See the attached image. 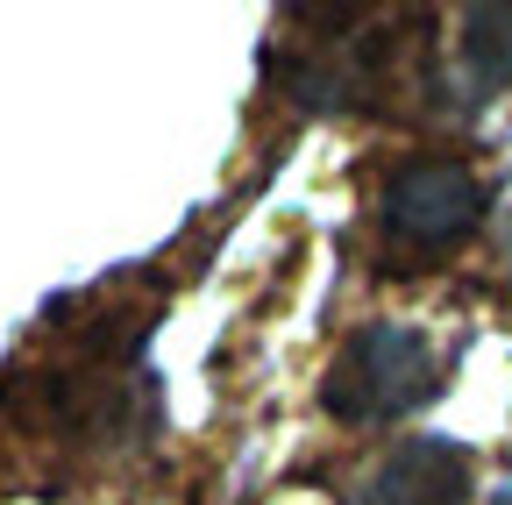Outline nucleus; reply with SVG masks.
Segmentation results:
<instances>
[{
    "mask_svg": "<svg viewBox=\"0 0 512 505\" xmlns=\"http://www.w3.org/2000/svg\"><path fill=\"white\" fill-rule=\"evenodd\" d=\"M434 349L413 328H363L342 342L335 370H328V413L349 427L413 413L420 399H434Z\"/></svg>",
    "mask_w": 512,
    "mask_h": 505,
    "instance_id": "obj_1",
    "label": "nucleus"
},
{
    "mask_svg": "<svg viewBox=\"0 0 512 505\" xmlns=\"http://www.w3.org/2000/svg\"><path fill=\"white\" fill-rule=\"evenodd\" d=\"M484 214V185L470 164H448V157H420L406 171H392L384 185V228L413 249H448L463 242Z\"/></svg>",
    "mask_w": 512,
    "mask_h": 505,
    "instance_id": "obj_2",
    "label": "nucleus"
},
{
    "mask_svg": "<svg viewBox=\"0 0 512 505\" xmlns=\"http://www.w3.org/2000/svg\"><path fill=\"white\" fill-rule=\"evenodd\" d=\"M363 505H470V456L456 441H406L370 470Z\"/></svg>",
    "mask_w": 512,
    "mask_h": 505,
    "instance_id": "obj_3",
    "label": "nucleus"
},
{
    "mask_svg": "<svg viewBox=\"0 0 512 505\" xmlns=\"http://www.w3.org/2000/svg\"><path fill=\"white\" fill-rule=\"evenodd\" d=\"M463 65L484 86H512V0H463Z\"/></svg>",
    "mask_w": 512,
    "mask_h": 505,
    "instance_id": "obj_4",
    "label": "nucleus"
},
{
    "mask_svg": "<svg viewBox=\"0 0 512 505\" xmlns=\"http://www.w3.org/2000/svg\"><path fill=\"white\" fill-rule=\"evenodd\" d=\"M505 271H512V228H505Z\"/></svg>",
    "mask_w": 512,
    "mask_h": 505,
    "instance_id": "obj_5",
    "label": "nucleus"
},
{
    "mask_svg": "<svg viewBox=\"0 0 512 505\" xmlns=\"http://www.w3.org/2000/svg\"><path fill=\"white\" fill-rule=\"evenodd\" d=\"M491 505H512V484H505V491H498V498H491Z\"/></svg>",
    "mask_w": 512,
    "mask_h": 505,
    "instance_id": "obj_6",
    "label": "nucleus"
}]
</instances>
